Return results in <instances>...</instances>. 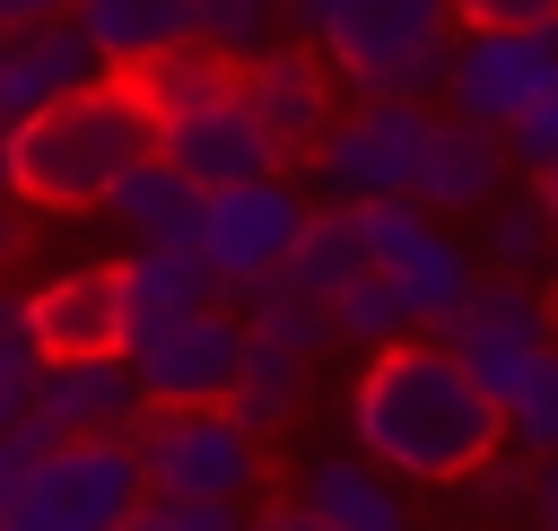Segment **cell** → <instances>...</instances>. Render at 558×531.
Instances as JSON below:
<instances>
[{"label": "cell", "mask_w": 558, "mask_h": 531, "mask_svg": "<svg viewBox=\"0 0 558 531\" xmlns=\"http://www.w3.org/2000/svg\"><path fill=\"white\" fill-rule=\"evenodd\" d=\"M0 148H9V200L61 218V209H96L113 192V174H131L157 148V131H148V104L131 78H96L70 104L9 131Z\"/></svg>", "instance_id": "cell-3"}, {"label": "cell", "mask_w": 558, "mask_h": 531, "mask_svg": "<svg viewBox=\"0 0 558 531\" xmlns=\"http://www.w3.org/2000/svg\"><path fill=\"white\" fill-rule=\"evenodd\" d=\"M532 192H541V209H549V226H558V165H549V174H541Z\"/></svg>", "instance_id": "cell-37"}, {"label": "cell", "mask_w": 558, "mask_h": 531, "mask_svg": "<svg viewBox=\"0 0 558 531\" xmlns=\"http://www.w3.org/2000/svg\"><path fill=\"white\" fill-rule=\"evenodd\" d=\"M549 461H558V453H549Z\"/></svg>", "instance_id": "cell-40"}, {"label": "cell", "mask_w": 558, "mask_h": 531, "mask_svg": "<svg viewBox=\"0 0 558 531\" xmlns=\"http://www.w3.org/2000/svg\"><path fill=\"white\" fill-rule=\"evenodd\" d=\"M235 78H244V104H253L262 139L279 148V165H288V157H314L323 131L340 122V78H331V61H323L314 44H279V52L244 61Z\"/></svg>", "instance_id": "cell-12"}, {"label": "cell", "mask_w": 558, "mask_h": 531, "mask_svg": "<svg viewBox=\"0 0 558 531\" xmlns=\"http://www.w3.org/2000/svg\"><path fill=\"white\" fill-rule=\"evenodd\" d=\"M140 104H148V131H157V157L201 183V192H227V183H253V174H279V148L262 139L253 104H244V78L227 61H209L201 44L192 52H166L157 70L131 78Z\"/></svg>", "instance_id": "cell-4"}, {"label": "cell", "mask_w": 558, "mask_h": 531, "mask_svg": "<svg viewBox=\"0 0 558 531\" xmlns=\"http://www.w3.org/2000/svg\"><path fill=\"white\" fill-rule=\"evenodd\" d=\"M305 226H314V192L288 183V165H279V174H253V183L201 192L192 252H201V270L218 279V296L244 305L253 287H270V279L288 270V252H296Z\"/></svg>", "instance_id": "cell-5"}, {"label": "cell", "mask_w": 558, "mask_h": 531, "mask_svg": "<svg viewBox=\"0 0 558 531\" xmlns=\"http://www.w3.org/2000/svg\"><path fill=\"white\" fill-rule=\"evenodd\" d=\"M488 226H480V261H488V279H549V261H558V226H549V209H541V192H497L488 209H480Z\"/></svg>", "instance_id": "cell-22"}, {"label": "cell", "mask_w": 558, "mask_h": 531, "mask_svg": "<svg viewBox=\"0 0 558 531\" xmlns=\"http://www.w3.org/2000/svg\"><path fill=\"white\" fill-rule=\"evenodd\" d=\"M113 305H122V357H131L140 339L209 313L218 305V279L201 270L192 244H140L131 261H113Z\"/></svg>", "instance_id": "cell-15"}, {"label": "cell", "mask_w": 558, "mask_h": 531, "mask_svg": "<svg viewBox=\"0 0 558 531\" xmlns=\"http://www.w3.org/2000/svg\"><path fill=\"white\" fill-rule=\"evenodd\" d=\"M506 444H514V453H541V461L558 453V357L506 400Z\"/></svg>", "instance_id": "cell-28"}, {"label": "cell", "mask_w": 558, "mask_h": 531, "mask_svg": "<svg viewBox=\"0 0 558 531\" xmlns=\"http://www.w3.org/2000/svg\"><path fill=\"white\" fill-rule=\"evenodd\" d=\"M140 409H148V400H140L131 357H44L35 400H26V418H35L52 444H70V435H131Z\"/></svg>", "instance_id": "cell-14"}, {"label": "cell", "mask_w": 558, "mask_h": 531, "mask_svg": "<svg viewBox=\"0 0 558 531\" xmlns=\"http://www.w3.org/2000/svg\"><path fill=\"white\" fill-rule=\"evenodd\" d=\"M436 139V104H349L323 148L305 157L314 209H366V200H410L418 157Z\"/></svg>", "instance_id": "cell-7"}, {"label": "cell", "mask_w": 558, "mask_h": 531, "mask_svg": "<svg viewBox=\"0 0 558 531\" xmlns=\"http://www.w3.org/2000/svg\"><path fill=\"white\" fill-rule=\"evenodd\" d=\"M96 209L131 235V252H140V244H192V226H201V183H183V174L148 148L131 174H113V192H105Z\"/></svg>", "instance_id": "cell-20"}, {"label": "cell", "mask_w": 558, "mask_h": 531, "mask_svg": "<svg viewBox=\"0 0 558 531\" xmlns=\"http://www.w3.org/2000/svg\"><path fill=\"white\" fill-rule=\"evenodd\" d=\"M140 496L148 487H140L131 435H70V444H44V461L17 487L0 531H122L140 514Z\"/></svg>", "instance_id": "cell-8"}, {"label": "cell", "mask_w": 558, "mask_h": 531, "mask_svg": "<svg viewBox=\"0 0 558 531\" xmlns=\"http://www.w3.org/2000/svg\"><path fill=\"white\" fill-rule=\"evenodd\" d=\"M96 78H113V70H105V61H96V44L78 35V17H44V26L0 35V139H9V131H26L35 113L70 104V96H78V87H96Z\"/></svg>", "instance_id": "cell-13"}, {"label": "cell", "mask_w": 558, "mask_h": 531, "mask_svg": "<svg viewBox=\"0 0 558 531\" xmlns=\"http://www.w3.org/2000/svg\"><path fill=\"white\" fill-rule=\"evenodd\" d=\"M140 453V487L148 496H201V505H253L270 461L262 435L235 427L227 409H140L131 427Z\"/></svg>", "instance_id": "cell-6"}, {"label": "cell", "mask_w": 558, "mask_h": 531, "mask_svg": "<svg viewBox=\"0 0 558 531\" xmlns=\"http://www.w3.org/2000/svg\"><path fill=\"white\" fill-rule=\"evenodd\" d=\"M26 331L44 357H122V305H113V261L52 270L26 296Z\"/></svg>", "instance_id": "cell-16"}, {"label": "cell", "mask_w": 558, "mask_h": 531, "mask_svg": "<svg viewBox=\"0 0 558 531\" xmlns=\"http://www.w3.org/2000/svg\"><path fill=\"white\" fill-rule=\"evenodd\" d=\"M17 261V209H0V270Z\"/></svg>", "instance_id": "cell-36"}, {"label": "cell", "mask_w": 558, "mask_h": 531, "mask_svg": "<svg viewBox=\"0 0 558 531\" xmlns=\"http://www.w3.org/2000/svg\"><path fill=\"white\" fill-rule=\"evenodd\" d=\"M44 427L35 418H17V427H0V522H9V505H17V487L35 479V461H44Z\"/></svg>", "instance_id": "cell-32"}, {"label": "cell", "mask_w": 558, "mask_h": 531, "mask_svg": "<svg viewBox=\"0 0 558 531\" xmlns=\"http://www.w3.org/2000/svg\"><path fill=\"white\" fill-rule=\"evenodd\" d=\"M253 505H201V496H140L122 531H244Z\"/></svg>", "instance_id": "cell-29"}, {"label": "cell", "mask_w": 558, "mask_h": 531, "mask_svg": "<svg viewBox=\"0 0 558 531\" xmlns=\"http://www.w3.org/2000/svg\"><path fill=\"white\" fill-rule=\"evenodd\" d=\"M323 531H410V514H401V487L357 453H323L314 470H305V496H296Z\"/></svg>", "instance_id": "cell-21"}, {"label": "cell", "mask_w": 558, "mask_h": 531, "mask_svg": "<svg viewBox=\"0 0 558 531\" xmlns=\"http://www.w3.org/2000/svg\"><path fill=\"white\" fill-rule=\"evenodd\" d=\"M366 270V252H357V226H349V209H314V226L296 235V252H288V287L296 296H314V305H331L349 279Z\"/></svg>", "instance_id": "cell-24"}, {"label": "cell", "mask_w": 558, "mask_h": 531, "mask_svg": "<svg viewBox=\"0 0 558 531\" xmlns=\"http://www.w3.org/2000/svg\"><path fill=\"white\" fill-rule=\"evenodd\" d=\"M532 514H541V531H558V461H541L532 470V496H523Z\"/></svg>", "instance_id": "cell-35"}, {"label": "cell", "mask_w": 558, "mask_h": 531, "mask_svg": "<svg viewBox=\"0 0 558 531\" xmlns=\"http://www.w3.org/2000/svg\"><path fill=\"white\" fill-rule=\"evenodd\" d=\"M131 374H140V400L148 409H227L235 374H244V313L209 305L157 339L131 348Z\"/></svg>", "instance_id": "cell-11"}, {"label": "cell", "mask_w": 558, "mask_h": 531, "mask_svg": "<svg viewBox=\"0 0 558 531\" xmlns=\"http://www.w3.org/2000/svg\"><path fill=\"white\" fill-rule=\"evenodd\" d=\"M445 348H453V366L506 409V400L558 357V313H549V296L523 287V279H480L471 305L445 322Z\"/></svg>", "instance_id": "cell-9"}, {"label": "cell", "mask_w": 558, "mask_h": 531, "mask_svg": "<svg viewBox=\"0 0 558 531\" xmlns=\"http://www.w3.org/2000/svg\"><path fill=\"white\" fill-rule=\"evenodd\" d=\"M549 78H558V35L462 26V35H453V61H445V96H436V113H453V122L506 139V131L532 113V96H541Z\"/></svg>", "instance_id": "cell-10"}, {"label": "cell", "mask_w": 558, "mask_h": 531, "mask_svg": "<svg viewBox=\"0 0 558 531\" xmlns=\"http://www.w3.org/2000/svg\"><path fill=\"white\" fill-rule=\"evenodd\" d=\"M349 427L384 479H480L506 453V409L453 366L445 339H401L366 357Z\"/></svg>", "instance_id": "cell-1"}, {"label": "cell", "mask_w": 558, "mask_h": 531, "mask_svg": "<svg viewBox=\"0 0 558 531\" xmlns=\"http://www.w3.org/2000/svg\"><path fill=\"white\" fill-rule=\"evenodd\" d=\"M0 209H9V148H0Z\"/></svg>", "instance_id": "cell-38"}, {"label": "cell", "mask_w": 558, "mask_h": 531, "mask_svg": "<svg viewBox=\"0 0 558 531\" xmlns=\"http://www.w3.org/2000/svg\"><path fill=\"white\" fill-rule=\"evenodd\" d=\"M384 287H392V305H401V322H410V339H445V322L471 305V287H480V252L462 244V235H427L401 270H384Z\"/></svg>", "instance_id": "cell-19"}, {"label": "cell", "mask_w": 558, "mask_h": 531, "mask_svg": "<svg viewBox=\"0 0 558 531\" xmlns=\"http://www.w3.org/2000/svg\"><path fill=\"white\" fill-rule=\"evenodd\" d=\"M244 531H323V522H314L296 496H270V505H253V514H244Z\"/></svg>", "instance_id": "cell-33"}, {"label": "cell", "mask_w": 558, "mask_h": 531, "mask_svg": "<svg viewBox=\"0 0 558 531\" xmlns=\"http://www.w3.org/2000/svg\"><path fill=\"white\" fill-rule=\"evenodd\" d=\"M244 331H253V339H270V348L323 357V348H331V305H314V296H296L288 279H270V287H253V296H244Z\"/></svg>", "instance_id": "cell-25"}, {"label": "cell", "mask_w": 558, "mask_h": 531, "mask_svg": "<svg viewBox=\"0 0 558 531\" xmlns=\"http://www.w3.org/2000/svg\"><path fill=\"white\" fill-rule=\"evenodd\" d=\"M497 192H506V139H488V131L436 113V139H427V157H418L410 200H418L427 218H480Z\"/></svg>", "instance_id": "cell-17"}, {"label": "cell", "mask_w": 558, "mask_h": 531, "mask_svg": "<svg viewBox=\"0 0 558 531\" xmlns=\"http://www.w3.org/2000/svg\"><path fill=\"white\" fill-rule=\"evenodd\" d=\"M44 17H70V0H0V35H17V26H44Z\"/></svg>", "instance_id": "cell-34"}, {"label": "cell", "mask_w": 558, "mask_h": 531, "mask_svg": "<svg viewBox=\"0 0 558 531\" xmlns=\"http://www.w3.org/2000/svg\"><path fill=\"white\" fill-rule=\"evenodd\" d=\"M305 383H314V357L270 348V339L244 331V374H235V392H227V418L253 427V435H270V427H288V418L305 409Z\"/></svg>", "instance_id": "cell-23"}, {"label": "cell", "mask_w": 558, "mask_h": 531, "mask_svg": "<svg viewBox=\"0 0 558 531\" xmlns=\"http://www.w3.org/2000/svg\"><path fill=\"white\" fill-rule=\"evenodd\" d=\"M70 17L113 78H140L166 52H192V0H70Z\"/></svg>", "instance_id": "cell-18"}, {"label": "cell", "mask_w": 558, "mask_h": 531, "mask_svg": "<svg viewBox=\"0 0 558 531\" xmlns=\"http://www.w3.org/2000/svg\"><path fill=\"white\" fill-rule=\"evenodd\" d=\"M549 305H558V261H549Z\"/></svg>", "instance_id": "cell-39"}, {"label": "cell", "mask_w": 558, "mask_h": 531, "mask_svg": "<svg viewBox=\"0 0 558 531\" xmlns=\"http://www.w3.org/2000/svg\"><path fill=\"white\" fill-rule=\"evenodd\" d=\"M288 44H314L349 104H436L453 61V0H279Z\"/></svg>", "instance_id": "cell-2"}, {"label": "cell", "mask_w": 558, "mask_h": 531, "mask_svg": "<svg viewBox=\"0 0 558 531\" xmlns=\"http://www.w3.org/2000/svg\"><path fill=\"white\" fill-rule=\"evenodd\" d=\"M331 339H349V348H366V357H384V348H401V339H410V322H401V305H392L384 270H357V279L331 296Z\"/></svg>", "instance_id": "cell-26"}, {"label": "cell", "mask_w": 558, "mask_h": 531, "mask_svg": "<svg viewBox=\"0 0 558 531\" xmlns=\"http://www.w3.org/2000/svg\"><path fill=\"white\" fill-rule=\"evenodd\" d=\"M35 374H44V348H35V331H26V296H9V287H0V427H17V418H26Z\"/></svg>", "instance_id": "cell-27"}, {"label": "cell", "mask_w": 558, "mask_h": 531, "mask_svg": "<svg viewBox=\"0 0 558 531\" xmlns=\"http://www.w3.org/2000/svg\"><path fill=\"white\" fill-rule=\"evenodd\" d=\"M506 165H523L532 183H541V174L558 165V78H549V87L532 96V113H523V122L506 131Z\"/></svg>", "instance_id": "cell-30"}, {"label": "cell", "mask_w": 558, "mask_h": 531, "mask_svg": "<svg viewBox=\"0 0 558 531\" xmlns=\"http://www.w3.org/2000/svg\"><path fill=\"white\" fill-rule=\"evenodd\" d=\"M453 17L497 35H558V0H453Z\"/></svg>", "instance_id": "cell-31"}]
</instances>
